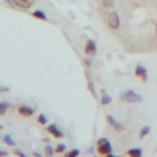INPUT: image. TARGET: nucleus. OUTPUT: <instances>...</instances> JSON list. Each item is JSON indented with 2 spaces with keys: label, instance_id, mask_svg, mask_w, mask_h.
Wrapping results in <instances>:
<instances>
[{
  "label": "nucleus",
  "instance_id": "f257e3e1",
  "mask_svg": "<svg viewBox=\"0 0 157 157\" xmlns=\"http://www.w3.org/2000/svg\"><path fill=\"white\" fill-rule=\"evenodd\" d=\"M97 151L100 155H111L112 145L107 139H100L97 141Z\"/></svg>",
  "mask_w": 157,
  "mask_h": 157
},
{
  "label": "nucleus",
  "instance_id": "f03ea898",
  "mask_svg": "<svg viewBox=\"0 0 157 157\" xmlns=\"http://www.w3.org/2000/svg\"><path fill=\"white\" fill-rule=\"evenodd\" d=\"M121 100L127 101V102H140L142 100V97L138 93H135L134 91H125L120 95Z\"/></svg>",
  "mask_w": 157,
  "mask_h": 157
},
{
  "label": "nucleus",
  "instance_id": "7ed1b4c3",
  "mask_svg": "<svg viewBox=\"0 0 157 157\" xmlns=\"http://www.w3.org/2000/svg\"><path fill=\"white\" fill-rule=\"evenodd\" d=\"M108 26L112 29H118L120 27V19L115 11H112L108 15Z\"/></svg>",
  "mask_w": 157,
  "mask_h": 157
},
{
  "label": "nucleus",
  "instance_id": "20e7f679",
  "mask_svg": "<svg viewBox=\"0 0 157 157\" xmlns=\"http://www.w3.org/2000/svg\"><path fill=\"white\" fill-rule=\"evenodd\" d=\"M47 131H48L49 134H52L54 138H56V139H61V138H64V134H63V133L59 130V128L56 127L55 124H50L49 127L47 128Z\"/></svg>",
  "mask_w": 157,
  "mask_h": 157
},
{
  "label": "nucleus",
  "instance_id": "39448f33",
  "mask_svg": "<svg viewBox=\"0 0 157 157\" xmlns=\"http://www.w3.org/2000/svg\"><path fill=\"white\" fill-rule=\"evenodd\" d=\"M14 4L20 9H29L33 5L35 0H12Z\"/></svg>",
  "mask_w": 157,
  "mask_h": 157
},
{
  "label": "nucleus",
  "instance_id": "423d86ee",
  "mask_svg": "<svg viewBox=\"0 0 157 157\" xmlns=\"http://www.w3.org/2000/svg\"><path fill=\"white\" fill-rule=\"evenodd\" d=\"M96 49H97L96 43L92 39H88L86 43V47H85V53L88 55H93V54H96Z\"/></svg>",
  "mask_w": 157,
  "mask_h": 157
},
{
  "label": "nucleus",
  "instance_id": "0eeeda50",
  "mask_svg": "<svg viewBox=\"0 0 157 157\" xmlns=\"http://www.w3.org/2000/svg\"><path fill=\"white\" fill-rule=\"evenodd\" d=\"M19 113H20V115H22L25 118H28L31 115H33V108H31L28 106H21L19 108Z\"/></svg>",
  "mask_w": 157,
  "mask_h": 157
},
{
  "label": "nucleus",
  "instance_id": "6e6552de",
  "mask_svg": "<svg viewBox=\"0 0 157 157\" xmlns=\"http://www.w3.org/2000/svg\"><path fill=\"white\" fill-rule=\"evenodd\" d=\"M107 121L112 125V127H114V129H117V130H121V125H120L119 123H117V121H115V119H114L112 115H108V117H107Z\"/></svg>",
  "mask_w": 157,
  "mask_h": 157
},
{
  "label": "nucleus",
  "instance_id": "1a4fd4ad",
  "mask_svg": "<svg viewBox=\"0 0 157 157\" xmlns=\"http://www.w3.org/2000/svg\"><path fill=\"white\" fill-rule=\"evenodd\" d=\"M33 17H36V19H38V20H42V21H47V15L42 11V10H36V11H33Z\"/></svg>",
  "mask_w": 157,
  "mask_h": 157
},
{
  "label": "nucleus",
  "instance_id": "9d476101",
  "mask_svg": "<svg viewBox=\"0 0 157 157\" xmlns=\"http://www.w3.org/2000/svg\"><path fill=\"white\" fill-rule=\"evenodd\" d=\"M10 107V103L6 102V101H3V102H0V117L4 115L8 111V108Z\"/></svg>",
  "mask_w": 157,
  "mask_h": 157
},
{
  "label": "nucleus",
  "instance_id": "9b49d317",
  "mask_svg": "<svg viewBox=\"0 0 157 157\" xmlns=\"http://www.w3.org/2000/svg\"><path fill=\"white\" fill-rule=\"evenodd\" d=\"M135 74H136V76H139V77H141V79L146 80V70H145V68H142V67H138V68H136Z\"/></svg>",
  "mask_w": 157,
  "mask_h": 157
},
{
  "label": "nucleus",
  "instance_id": "f8f14e48",
  "mask_svg": "<svg viewBox=\"0 0 157 157\" xmlns=\"http://www.w3.org/2000/svg\"><path fill=\"white\" fill-rule=\"evenodd\" d=\"M142 153V151L140 148H133V150H129L128 151V155L129 156H133V157H140Z\"/></svg>",
  "mask_w": 157,
  "mask_h": 157
},
{
  "label": "nucleus",
  "instance_id": "ddd939ff",
  "mask_svg": "<svg viewBox=\"0 0 157 157\" xmlns=\"http://www.w3.org/2000/svg\"><path fill=\"white\" fill-rule=\"evenodd\" d=\"M3 140H4V142H5L6 145H9V146H16V142L11 139L10 135H5V136L3 138Z\"/></svg>",
  "mask_w": 157,
  "mask_h": 157
},
{
  "label": "nucleus",
  "instance_id": "4468645a",
  "mask_svg": "<svg viewBox=\"0 0 157 157\" xmlns=\"http://www.w3.org/2000/svg\"><path fill=\"white\" fill-rule=\"evenodd\" d=\"M67 150V145L65 144H59L56 147H55V152L56 153H63Z\"/></svg>",
  "mask_w": 157,
  "mask_h": 157
},
{
  "label": "nucleus",
  "instance_id": "2eb2a0df",
  "mask_svg": "<svg viewBox=\"0 0 157 157\" xmlns=\"http://www.w3.org/2000/svg\"><path fill=\"white\" fill-rule=\"evenodd\" d=\"M38 123L41 124V125H46L47 124V118H46V115L44 114H39V117H38Z\"/></svg>",
  "mask_w": 157,
  "mask_h": 157
},
{
  "label": "nucleus",
  "instance_id": "dca6fc26",
  "mask_svg": "<svg viewBox=\"0 0 157 157\" xmlns=\"http://www.w3.org/2000/svg\"><path fill=\"white\" fill-rule=\"evenodd\" d=\"M111 101H112V98H111L108 95H104V96L102 97V100H101V103H102V104H108V103H111Z\"/></svg>",
  "mask_w": 157,
  "mask_h": 157
},
{
  "label": "nucleus",
  "instance_id": "f3484780",
  "mask_svg": "<svg viewBox=\"0 0 157 157\" xmlns=\"http://www.w3.org/2000/svg\"><path fill=\"white\" fill-rule=\"evenodd\" d=\"M79 153H80V151L75 148V150H71L70 152H68V153H67V156H68V157H73V156H77Z\"/></svg>",
  "mask_w": 157,
  "mask_h": 157
},
{
  "label": "nucleus",
  "instance_id": "a211bd4d",
  "mask_svg": "<svg viewBox=\"0 0 157 157\" xmlns=\"http://www.w3.org/2000/svg\"><path fill=\"white\" fill-rule=\"evenodd\" d=\"M148 131H150V128H148V127H145V128L141 130V133H140V136H141V138H144V136H145V135H146Z\"/></svg>",
  "mask_w": 157,
  "mask_h": 157
},
{
  "label": "nucleus",
  "instance_id": "6ab92c4d",
  "mask_svg": "<svg viewBox=\"0 0 157 157\" xmlns=\"http://www.w3.org/2000/svg\"><path fill=\"white\" fill-rule=\"evenodd\" d=\"M46 155H49V156H53L54 155V151H53V148L50 146H47L46 147Z\"/></svg>",
  "mask_w": 157,
  "mask_h": 157
},
{
  "label": "nucleus",
  "instance_id": "aec40b11",
  "mask_svg": "<svg viewBox=\"0 0 157 157\" xmlns=\"http://www.w3.org/2000/svg\"><path fill=\"white\" fill-rule=\"evenodd\" d=\"M103 4H104V6L109 8L113 5V0H103Z\"/></svg>",
  "mask_w": 157,
  "mask_h": 157
},
{
  "label": "nucleus",
  "instance_id": "412c9836",
  "mask_svg": "<svg viewBox=\"0 0 157 157\" xmlns=\"http://www.w3.org/2000/svg\"><path fill=\"white\" fill-rule=\"evenodd\" d=\"M0 156H8V152L6 151H0Z\"/></svg>",
  "mask_w": 157,
  "mask_h": 157
},
{
  "label": "nucleus",
  "instance_id": "4be33fe9",
  "mask_svg": "<svg viewBox=\"0 0 157 157\" xmlns=\"http://www.w3.org/2000/svg\"><path fill=\"white\" fill-rule=\"evenodd\" d=\"M15 153H16V155H21V156H25V153H23V152H21V151H19V150H17V151H16Z\"/></svg>",
  "mask_w": 157,
  "mask_h": 157
}]
</instances>
